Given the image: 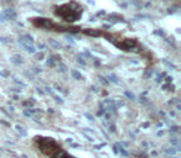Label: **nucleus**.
<instances>
[{
	"label": "nucleus",
	"instance_id": "nucleus-1",
	"mask_svg": "<svg viewBox=\"0 0 181 158\" xmlns=\"http://www.w3.org/2000/svg\"><path fill=\"white\" fill-rule=\"evenodd\" d=\"M32 145L35 150L45 158H77L71 155L61 142L51 136L36 135L32 137Z\"/></svg>",
	"mask_w": 181,
	"mask_h": 158
},
{
	"label": "nucleus",
	"instance_id": "nucleus-2",
	"mask_svg": "<svg viewBox=\"0 0 181 158\" xmlns=\"http://www.w3.org/2000/svg\"><path fill=\"white\" fill-rule=\"evenodd\" d=\"M53 14L63 23L75 25L77 21L81 20V17L83 15V6L76 0H70L65 4L55 5L53 6Z\"/></svg>",
	"mask_w": 181,
	"mask_h": 158
}]
</instances>
